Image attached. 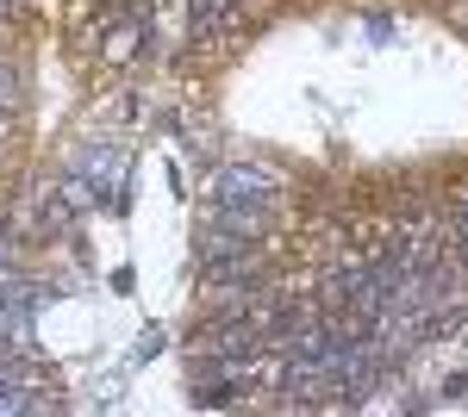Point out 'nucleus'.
<instances>
[{
	"label": "nucleus",
	"mask_w": 468,
	"mask_h": 417,
	"mask_svg": "<svg viewBox=\"0 0 468 417\" xmlns=\"http://www.w3.org/2000/svg\"><path fill=\"white\" fill-rule=\"evenodd\" d=\"M238 6H244V0H194V32H200V37H213L218 26H225V19L238 13Z\"/></svg>",
	"instance_id": "f03ea898"
},
{
	"label": "nucleus",
	"mask_w": 468,
	"mask_h": 417,
	"mask_svg": "<svg viewBox=\"0 0 468 417\" xmlns=\"http://www.w3.org/2000/svg\"><path fill=\"white\" fill-rule=\"evenodd\" d=\"M132 44H138V32H132V26H119L112 44H107V57H112V63H125V57H132Z\"/></svg>",
	"instance_id": "7ed1b4c3"
},
{
	"label": "nucleus",
	"mask_w": 468,
	"mask_h": 417,
	"mask_svg": "<svg viewBox=\"0 0 468 417\" xmlns=\"http://www.w3.org/2000/svg\"><path fill=\"white\" fill-rule=\"evenodd\" d=\"M6 106H13V69L0 63V112H6Z\"/></svg>",
	"instance_id": "20e7f679"
},
{
	"label": "nucleus",
	"mask_w": 468,
	"mask_h": 417,
	"mask_svg": "<svg viewBox=\"0 0 468 417\" xmlns=\"http://www.w3.org/2000/svg\"><path fill=\"white\" fill-rule=\"evenodd\" d=\"M0 6H6V0H0Z\"/></svg>",
	"instance_id": "39448f33"
},
{
	"label": "nucleus",
	"mask_w": 468,
	"mask_h": 417,
	"mask_svg": "<svg viewBox=\"0 0 468 417\" xmlns=\"http://www.w3.org/2000/svg\"><path fill=\"white\" fill-rule=\"evenodd\" d=\"M213 206H238V212H269L275 206V174L256 162H231L213 181Z\"/></svg>",
	"instance_id": "f257e3e1"
}]
</instances>
